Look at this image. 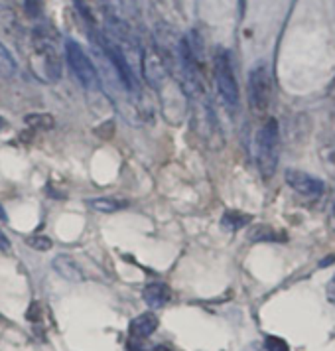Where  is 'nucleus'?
I'll use <instances>...</instances> for the list:
<instances>
[{
    "instance_id": "obj_1",
    "label": "nucleus",
    "mask_w": 335,
    "mask_h": 351,
    "mask_svg": "<svg viewBox=\"0 0 335 351\" xmlns=\"http://www.w3.org/2000/svg\"><path fill=\"white\" fill-rule=\"evenodd\" d=\"M213 73H215L217 89H219V95L223 99L225 107L229 109V112H237V109H239V85H237L233 62H231V56L227 49H217V53L213 58Z\"/></svg>"
},
{
    "instance_id": "obj_2",
    "label": "nucleus",
    "mask_w": 335,
    "mask_h": 351,
    "mask_svg": "<svg viewBox=\"0 0 335 351\" xmlns=\"http://www.w3.org/2000/svg\"><path fill=\"white\" fill-rule=\"evenodd\" d=\"M256 164L260 176L271 180L278 164V123L271 119L256 136Z\"/></svg>"
},
{
    "instance_id": "obj_3",
    "label": "nucleus",
    "mask_w": 335,
    "mask_h": 351,
    "mask_svg": "<svg viewBox=\"0 0 335 351\" xmlns=\"http://www.w3.org/2000/svg\"><path fill=\"white\" fill-rule=\"evenodd\" d=\"M65 60L71 69V73L77 77L81 85L85 89H99V71H97L95 64L91 62V58L87 56V51L81 48L75 40L67 38L65 40Z\"/></svg>"
},
{
    "instance_id": "obj_4",
    "label": "nucleus",
    "mask_w": 335,
    "mask_h": 351,
    "mask_svg": "<svg viewBox=\"0 0 335 351\" xmlns=\"http://www.w3.org/2000/svg\"><path fill=\"white\" fill-rule=\"evenodd\" d=\"M34 51L40 62V69L46 73V80L58 81L64 73L62 56L58 53V48L53 44V38L49 36L46 28H38L34 32Z\"/></svg>"
},
{
    "instance_id": "obj_5",
    "label": "nucleus",
    "mask_w": 335,
    "mask_h": 351,
    "mask_svg": "<svg viewBox=\"0 0 335 351\" xmlns=\"http://www.w3.org/2000/svg\"><path fill=\"white\" fill-rule=\"evenodd\" d=\"M99 46H101V49H103V53L107 56L109 64L112 65V69H114L116 77H119L121 83L127 87V91L136 93V91H138V80H136V75H134V69H132V65H130V62H128V58L125 56V51L119 48L116 44H112L111 40H109L105 34L99 38Z\"/></svg>"
},
{
    "instance_id": "obj_6",
    "label": "nucleus",
    "mask_w": 335,
    "mask_h": 351,
    "mask_svg": "<svg viewBox=\"0 0 335 351\" xmlns=\"http://www.w3.org/2000/svg\"><path fill=\"white\" fill-rule=\"evenodd\" d=\"M272 97V81L271 73L264 65H256L253 67L251 75H249V101H251V109L255 112H266L271 105Z\"/></svg>"
},
{
    "instance_id": "obj_7",
    "label": "nucleus",
    "mask_w": 335,
    "mask_h": 351,
    "mask_svg": "<svg viewBox=\"0 0 335 351\" xmlns=\"http://www.w3.org/2000/svg\"><path fill=\"white\" fill-rule=\"evenodd\" d=\"M286 184L294 192H298L303 197H312V199L319 197L325 190V186L319 178L306 174L302 170H286Z\"/></svg>"
},
{
    "instance_id": "obj_8",
    "label": "nucleus",
    "mask_w": 335,
    "mask_h": 351,
    "mask_svg": "<svg viewBox=\"0 0 335 351\" xmlns=\"http://www.w3.org/2000/svg\"><path fill=\"white\" fill-rule=\"evenodd\" d=\"M51 267L64 280H69V282H81L85 278L83 269L77 265V261L73 256L58 255L51 261Z\"/></svg>"
},
{
    "instance_id": "obj_9",
    "label": "nucleus",
    "mask_w": 335,
    "mask_h": 351,
    "mask_svg": "<svg viewBox=\"0 0 335 351\" xmlns=\"http://www.w3.org/2000/svg\"><path fill=\"white\" fill-rule=\"evenodd\" d=\"M144 300L148 306H152V308H164L166 304L170 302V288L166 287V285H162V282H152V285H148V287L144 288Z\"/></svg>"
},
{
    "instance_id": "obj_10",
    "label": "nucleus",
    "mask_w": 335,
    "mask_h": 351,
    "mask_svg": "<svg viewBox=\"0 0 335 351\" xmlns=\"http://www.w3.org/2000/svg\"><path fill=\"white\" fill-rule=\"evenodd\" d=\"M156 328H158V318L154 314H142L130 324V335L134 339H144L154 334Z\"/></svg>"
},
{
    "instance_id": "obj_11",
    "label": "nucleus",
    "mask_w": 335,
    "mask_h": 351,
    "mask_svg": "<svg viewBox=\"0 0 335 351\" xmlns=\"http://www.w3.org/2000/svg\"><path fill=\"white\" fill-rule=\"evenodd\" d=\"M251 215L249 213H243V211H237V209H229L225 211L223 217H221V227L227 229V231H239L243 227L251 223Z\"/></svg>"
},
{
    "instance_id": "obj_12",
    "label": "nucleus",
    "mask_w": 335,
    "mask_h": 351,
    "mask_svg": "<svg viewBox=\"0 0 335 351\" xmlns=\"http://www.w3.org/2000/svg\"><path fill=\"white\" fill-rule=\"evenodd\" d=\"M87 206L99 213H116L127 208L128 204L125 199H116V197H95V199H89Z\"/></svg>"
},
{
    "instance_id": "obj_13",
    "label": "nucleus",
    "mask_w": 335,
    "mask_h": 351,
    "mask_svg": "<svg viewBox=\"0 0 335 351\" xmlns=\"http://www.w3.org/2000/svg\"><path fill=\"white\" fill-rule=\"evenodd\" d=\"M26 125L32 127L34 130H49L53 128V117L48 112H34L26 117Z\"/></svg>"
},
{
    "instance_id": "obj_14",
    "label": "nucleus",
    "mask_w": 335,
    "mask_h": 351,
    "mask_svg": "<svg viewBox=\"0 0 335 351\" xmlns=\"http://www.w3.org/2000/svg\"><path fill=\"white\" fill-rule=\"evenodd\" d=\"M14 73H16V62L8 53V49L0 44V77L6 80V77H12Z\"/></svg>"
},
{
    "instance_id": "obj_15",
    "label": "nucleus",
    "mask_w": 335,
    "mask_h": 351,
    "mask_svg": "<svg viewBox=\"0 0 335 351\" xmlns=\"http://www.w3.org/2000/svg\"><path fill=\"white\" fill-rule=\"evenodd\" d=\"M26 243H28L30 249H34V251H42V253H46V251H49V249L53 247V241L49 239V237H46V235H34V237H28Z\"/></svg>"
},
{
    "instance_id": "obj_16",
    "label": "nucleus",
    "mask_w": 335,
    "mask_h": 351,
    "mask_svg": "<svg viewBox=\"0 0 335 351\" xmlns=\"http://www.w3.org/2000/svg\"><path fill=\"white\" fill-rule=\"evenodd\" d=\"M251 239L253 241H272L276 239V233L272 231L271 227H266V225H260V227H256V231L251 233Z\"/></svg>"
},
{
    "instance_id": "obj_17",
    "label": "nucleus",
    "mask_w": 335,
    "mask_h": 351,
    "mask_svg": "<svg viewBox=\"0 0 335 351\" xmlns=\"http://www.w3.org/2000/svg\"><path fill=\"white\" fill-rule=\"evenodd\" d=\"M266 350L269 351H288V343L280 337H274V335H269L266 337Z\"/></svg>"
},
{
    "instance_id": "obj_18",
    "label": "nucleus",
    "mask_w": 335,
    "mask_h": 351,
    "mask_svg": "<svg viewBox=\"0 0 335 351\" xmlns=\"http://www.w3.org/2000/svg\"><path fill=\"white\" fill-rule=\"evenodd\" d=\"M24 10H26V14L30 18L40 16V12H42V0H26L24 2Z\"/></svg>"
},
{
    "instance_id": "obj_19",
    "label": "nucleus",
    "mask_w": 335,
    "mask_h": 351,
    "mask_svg": "<svg viewBox=\"0 0 335 351\" xmlns=\"http://www.w3.org/2000/svg\"><path fill=\"white\" fill-rule=\"evenodd\" d=\"M73 2H75V6H77L81 16L87 18V20L91 22V14H89V8H87V2H85V0H73Z\"/></svg>"
},
{
    "instance_id": "obj_20",
    "label": "nucleus",
    "mask_w": 335,
    "mask_h": 351,
    "mask_svg": "<svg viewBox=\"0 0 335 351\" xmlns=\"http://www.w3.org/2000/svg\"><path fill=\"white\" fill-rule=\"evenodd\" d=\"M325 296H327L330 302L335 304V274L332 276V280L327 282V287H325Z\"/></svg>"
},
{
    "instance_id": "obj_21",
    "label": "nucleus",
    "mask_w": 335,
    "mask_h": 351,
    "mask_svg": "<svg viewBox=\"0 0 335 351\" xmlns=\"http://www.w3.org/2000/svg\"><path fill=\"white\" fill-rule=\"evenodd\" d=\"M0 251H4V253L10 251V239L6 237V233L2 231V227H0Z\"/></svg>"
},
{
    "instance_id": "obj_22",
    "label": "nucleus",
    "mask_w": 335,
    "mask_h": 351,
    "mask_svg": "<svg viewBox=\"0 0 335 351\" xmlns=\"http://www.w3.org/2000/svg\"><path fill=\"white\" fill-rule=\"evenodd\" d=\"M330 225H332V229L335 231V204H334V209H332V215H330Z\"/></svg>"
},
{
    "instance_id": "obj_23",
    "label": "nucleus",
    "mask_w": 335,
    "mask_h": 351,
    "mask_svg": "<svg viewBox=\"0 0 335 351\" xmlns=\"http://www.w3.org/2000/svg\"><path fill=\"white\" fill-rule=\"evenodd\" d=\"M0 219H2V221H6V219H8V215H6V211H4V208H2V204H0Z\"/></svg>"
},
{
    "instance_id": "obj_24",
    "label": "nucleus",
    "mask_w": 335,
    "mask_h": 351,
    "mask_svg": "<svg viewBox=\"0 0 335 351\" xmlns=\"http://www.w3.org/2000/svg\"><path fill=\"white\" fill-rule=\"evenodd\" d=\"M154 351H172L170 348H166V346H158V348H154Z\"/></svg>"
}]
</instances>
